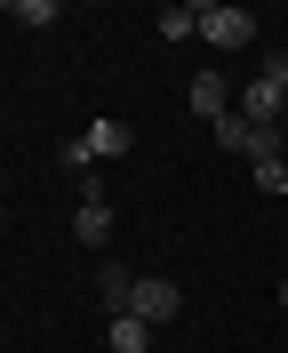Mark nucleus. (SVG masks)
<instances>
[{
	"mask_svg": "<svg viewBox=\"0 0 288 353\" xmlns=\"http://www.w3.org/2000/svg\"><path fill=\"white\" fill-rule=\"evenodd\" d=\"M241 121H256V129H280L288 121V72H280V57H272L256 81H241Z\"/></svg>",
	"mask_w": 288,
	"mask_h": 353,
	"instance_id": "f257e3e1",
	"label": "nucleus"
},
{
	"mask_svg": "<svg viewBox=\"0 0 288 353\" xmlns=\"http://www.w3.org/2000/svg\"><path fill=\"white\" fill-rule=\"evenodd\" d=\"M129 313L144 321V330H160V321H177V313H184V289H177V281H160V273H136Z\"/></svg>",
	"mask_w": 288,
	"mask_h": 353,
	"instance_id": "f03ea898",
	"label": "nucleus"
},
{
	"mask_svg": "<svg viewBox=\"0 0 288 353\" xmlns=\"http://www.w3.org/2000/svg\"><path fill=\"white\" fill-rule=\"evenodd\" d=\"M200 8V41H217V48H248L256 41V17L248 8H217V0H192Z\"/></svg>",
	"mask_w": 288,
	"mask_h": 353,
	"instance_id": "7ed1b4c3",
	"label": "nucleus"
},
{
	"mask_svg": "<svg viewBox=\"0 0 288 353\" xmlns=\"http://www.w3.org/2000/svg\"><path fill=\"white\" fill-rule=\"evenodd\" d=\"M72 233H80L89 249H104V241H112V201L96 193V185H80V209H72Z\"/></svg>",
	"mask_w": 288,
	"mask_h": 353,
	"instance_id": "20e7f679",
	"label": "nucleus"
},
{
	"mask_svg": "<svg viewBox=\"0 0 288 353\" xmlns=\"http://www.w3.org/2000/svg\"><path fill=\"white\" fill-rule=\"evenodd\" d=\"M80 145H89V161H120L136 137H129V121H120V112H104V121H89V129H80Z\"/></svg>",
	"mask_w": 288,
	"mask_h": 353,
	"instance_id": "39448f33",
	"label": "nucleus"
},
{
	"mask_svg": "<svg viewBox=\"0 0 288 353\" xmlns=\"http://www.w3.org/2000/svg\"><path fill=\"white\" fill-rule=\"evenodd\" d=\"M192 112L217 129L224 112H232V81H224V72H200V81H192Z\"/></svg>",
	"mask_w": 288,
	"mask_h": 353,
	"instance_id": "423d86ee",
	"label": "nucleus"
},
{
	"mask_svg": "<svg viewBox=\"0 0 288 353\" xmlns=\"http://www.w3.org/2000/svg\"><path fill=\"white\" fill-rule=\"evenodd\" d=\"M144 345H153V330L136 313H112V353H144Z\"/></svg>",
	"mask_w": 288,
	"mask_h": 353,
	"instance_id": "0eeeda50",
	"label": "nucleus"
},
{
	"mask_svg": "<svg viewBox=\"0 0 288 353\" xmlns=\"http://www.w3.org/2000/svg\"><path fill=\"white\" fill-rule=\"evenodd\" d=\"M8 17H16V24H32V32H48L65 8H56V0H8Z\"/></svg>",
	"mask_w": 288,
	"mask_h": 353,
	"instance_id": "6e6552de",
	"label": "nucleus"
},
{
	"mask_svg": "<svg viewBox=\"0 0 288 353\" xmlns=\"http://www.w3.org/2000/svg\"><path fill=\"white\" fill-rule=\"evenodd\" d=\"M104 313H129V289H136V273H120V265H104Z\"/></svg>",
	"mask_w": 288,
	"mask_h": 353,
	"instance_id": "1a4fd4ad",
	"label": "nucleus"
},
{
	"mask_svg": "<svg viewBox=\"0 0 288 353\" xmlns=\"http://www.w3.org/2000/svg\"><path fill=\"white\" fill-rule=\"evenodd\" d=\"M200 32V8H160V41H192Z\"/></svg>",
	"mask_w": 288,
	"mask_h": 353,
	"instance_id": "9d476101",
	"label": "nucleus"
},
{
	"mask_svg": "<svg viewBox=\"0 0 288 353\" xmlns=\"http://www.w3.org/2000/svg\"><path fill=\"white\" fill-rule=\"evenodd\" d=\"M256 193H288V161H256Z\"/></svg>",
	"mask_w": 288,
	"mask_h": 353,
	"instance_id": "9b49d317",
	"label": "nucleus"
},
{
	"mask_svg": "<svg viewBox=\"0 0 288 353\" xmlns=\"http://www.w3.org/2000/svg\"><path fill=\"white\" fill-rule=\"evenodd\" d=\"M280 313H288V273H280Z\"/></svg>",
	"mask_w": 288,
	"mask_h": 353,
	"instance_id": "f8f14e48",
	"label": "nucleus"
},
{
	"mask_svg": "<svg viewBox=\"0 0 288 353\" xmlns=\"http://www.w3.org/2000/svg\"><path fill=\"white\" fill-rule=\"evenodd\" d=\"M280 72H288V48H280Z\"/></svg>",
	"mask_w": 288,
	"mask_h": 353,
	"instance_id": "ddd939ff",
	"label": "nucleus"
}]
</instances>
